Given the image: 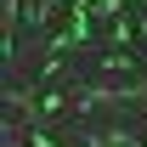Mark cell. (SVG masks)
<instances>
[{
    "instance_id": "1",
    "label": "cell",
    "mask_w": 147,
    "mask_h": 147,
    "mask_svg": "<svg viewBox=\"0 0 147 147\" xmlns=\"http://www.w3.org/2000/svg\"><path fill=\"white\" fill-rule=\"evenodd\" d=\"M136 40V28H130L125 17H113V28H108V45H130Z\"/></svg>"
}]
</instances>
